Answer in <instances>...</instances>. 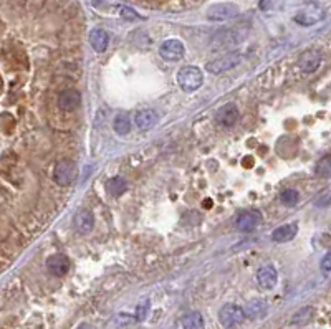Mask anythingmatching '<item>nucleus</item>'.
Masks as SVG:
<instances>
[{"instance_id": "6ab92c4d", "label": "nucleus", "mask_w": 331, "mask_h": 329, "mask_svg": "<svg viewBox=\"0 0 331 329\" xmlns=\"http://www.w3.org/2000/svg\"><path fill=\"white\" fill-rule=\"evenodd\" d=\"M156 121H157V114L152 110H141V111H137V114L134 117L136 126L139 127L141 131L149 129V127H152L156 124Z\"/></svg>"}, {"instance_id": "c85d7f7f", "label": "nucleus", "mask_w": 331, "mask_h": 329, "mask_svg": "<svg viewBox=\"0 0 331 329\" xmlns=\"http://www.w3.org/2000/svg\"><path fill=\"white\" fill-rule=\"evenodd\" d=\"M271 7V0H262L260 2V8H264V10H266V8Z\"/></svg>"}, {"instance_id": "423d86ee", "label": "nucleus", "mask_w": 331, "mask_h": 329, "mask_svg": "<svg viewBox=\"0 0 331 329\" xmlns=\"http://www.w3.org/2000/svg\"><path fill=\"white\" fill-rule=\"evenodd\" d=\"M239 7L235 3H215L207 10V18L212 22H225L239 15Z\"/></svg>"}, {"instance_id": "cd10ccee", "label": "nucleus", "mask_w": 331, "mask_h": 329, "mask_svg": "<svg viewBox=\"0 0 331 329\" xmlns=\"http://www.w3.org/2000/svg\"><path fill=\"white\" fill-rule=\"evenodd\" d=\"M120 15L123 18H128V20H134V18H139L137 12H134L130 7H120Z\"/></svg>"}, {"instance_id": "20e7f679", "label": "nucleus", "mask_w": 331, "mask_h": 329, "mask_svg": "<svg viewBox=\"0 0 331 329\" xmlns=\"http://www.w3.org/2000/svg\"><path fill=\"white\" fill-rule=\"evenodd\" d=\"M76 175H78V167L73 161L62 159L57 162L55 170H53V180H55V184L62 185V187H66V185L75 182Z\"/></svg>"}, {"instance_id": "39448f33", "label": "nucleus", "mask_w": 331, "mask_h": 329, "mask_svg": "<svg viewBox=\"0 0 331 329\" xmlns=\"http://www.w3.org/2000/svg\"><path fill=\"white\" fill-rule=\"evenodd\" d=\"M219 321L225 329H235L245 321L244 308L237 306V304H225L219 311Z\"/></svg>"}, {"instance_id": "4be33fe9", "label": "nucleus", "mask_w": 331, "mask_h": 329, "mask_svg": "<svg viewBox=\"0 0 331 329\" xmlns=\"http://www.w3.org/2000/svg\"><path fill=\"white\" fill-rule=\"evenodd\" d=\"M311 318H313V308L303 306L291 316V324H295V326H305L306 323L311 321Z\"/></svg>"}, {"instance_id": "2eb2a0df", "label": "nucleus", "mask_w": 331, "mask_h": 329, "mask_svg": "<svg viewBox=\"0 0 331 329\" xmlns=\"http://www.w3.org/2000/svg\"><path fill=\"white\" fill-rule=\"evenodd\" d=\"M321 15H323L321 8H318V7H308V8H303L301 12L296 13L295 22L300 23V25L310 27V25H315L316 22H320Z\"/></svg>"}, {"instance_id": "6e6552de", "label": "nucleus", "mask_w": 331, "mask_h": 329, "mask_svg": "<svg viewBox=\"0 0 331 329\" xmlns=\"http://www.w3.org/2000/svg\"><path fill=\"white\" fill-rule=\"evenodd\" d=\"M81 105V93L78 90H73V88H68V90H63L60 95H58V106H60L62 111H75Z\"/></svg>"}, {"instance_id": "f257e3e1", "label": "nucleus", "mask_w": 331, "mask_h": 329, "mask_svg": "<svg viewBox=\"0 0 331 329\" xmlns=\"http://www.w3.org/2000/svg\"><path fill=\"white\" fill-rule=\"evenodd\" d=\"M247 35H249V27L247 25L225 28V30L217 32L215 35L212 37V48H214V50H229V48H235L245 40Z\"/></svg>"}, {"instance_id": "f8f14e48", "label": "nucleus", "mask_w": 331, "mask_h": 329, "mask_svg": "<svg viewBox=\"0 0 331 329\" xmlns=\"http://www.w3.org/2000/svg\"><path fill=\"white\" fill-rule=\"evenodd\" d=\"M237 119H239V110H237L234 103H229V105L222 106L215 114V122L222 127L234 126Z\"/></svg>"}, {"instance_id": "9d476101", "label": "nucleus", "mask_w": 331, "mask_h": 329, "mask_svg": "<svg viewBox=\"0 0 331 329\" xmlns=\"http://www.w3.org/2000/svg\"><path fill=\"white\" fill-rule=\"evenodd\" d=\"M262 222V214L260 210H244L235 220L237 228L242 232H250V230L257 228V225Z\"/></svg>"}, {"instance_id": "7ed1b4c3", "label": "nucleus", "mask_w": 331, "mask_h": 329, "mask_svg": "<svg viewBox=\"0 0 331 329\" xmlns=\"http://www.w3.org/2000/svg\"><path fill=\"white\" fill-rule=\"evenodd\" d=\"M244 61V55L239 52L225 53L224 56H219L217 60H212L205 65V70L212 73V75H222L225 71L234 70L235 66H239Z\"/></svg>"}, {"instance_id": "0eeeda50", "label": "nucleus", "mask_w": 331, "mask_h": 329, "mask_svg": "<svg viewBox=\"0 0 331 329\" xmlns=\"http://www.w3.org/2000/svg\"><path fill=\"white\" fill-rule=\"evenodd\" d=\"M321 60H323V55H321L320 50H306L298 56V66L303 73H313L320 68Z\"/></svg>"}, {"instance_id": "dca6fc26", "label": "nucleus", "mask_w": 331, "mask_h": 329, "mask_svg": "<svg viewBox=\"0 0 331 329\" xmlns=\"http://www.w3.org/2000/svg\"><path fill=\"white\" fill-rule=\"evenodd\" d=\"M296 233H298V225L296 223H286V225H281V227L273 230V233H271V240L276 242V243H285V242L293 240L296 237Z\"/></svg>"}, {"instance_id": "bb28decb", "label": "nucleus", "mask_w": 331, "mask_h": 329, "mask_svg": "<svg viewBox=\"0 0 331 329\" xmlns=\"http://www.w3.org/2000/svg\"><path fill=\"white\" fill-rule=\"evenodd\" d=\"M320 268H321V272H323L325 276H330V274H331V253L330 252H326L323 260H321Z\"/></svg>"}, {"instance_id": "b1692460", "label": "nucleus", "mask_w": 331, "mask_h": 329, "mask_svg": "<svg viewBox=\"0 0 331 329\" xmlns=\"http://www.w3.org/2000/svg\"><path fill=\"white\" fill-rule=\"evenodd\" d=\"M330 174H331V157L330 154H326L321 157L318 164H316V175H320V177L323 179H328Z\"/></svg>"}, {"instance_id": "f3484780", "label": "nucleus", "mask_w": 331, "mask_h": 329, "mask_svg": "<svg viewBox=\"0 0 331 329\" xmlns=\"http://www.w3.org/2000/svg\"><path fill=\"white\" fill-rule=\"evenodd\" d=\"M266 311H268V306H266L264 299H252L244 308L245 318L249 319H262L266 314Z\"/></svg>"}, {"instance_id": "4468645a", "label": "nucleus", "mask_w": 331, "mask_h": 329, "mask_svg": "<svg viewBox=\"0 0 331 329\" xmlns=\"http://www.w3.org/2000/svg\"><path fill=\"white\" fill-rule=\"evenodd\" d=\"M276 279H278V274H276L275 267H271V265H264L257 272V281L264 289H273Z\"/></svg>"}, {"instance_id": "1a4fd4ad", "label": "nucleus", "mask_w": 331, "mask_h": 329, "mask_svg": "<svg viewBox=\"0 0 331 329\" xmlns=\"http://www.w3.org/2000/svg\"><path fill=\"white\" fill-rule=\"evenodd\" d=\"M159 55L164 58L166 61H177L184 55V43L177 40V38L166 40L159 48Z\"/></svg>"}, {"instance_id": "ddd939ff", "label": "nucleus", "mask_w": 331, "mask_h": 329, "mask_svg": "<svg viewBox=\"0 0 331 329\" xmlns=\"http://www.w3.org/2000/svg\"><path fill=\"white\" fill-rule=\"evenodd\" d=\"M47 268L48 272L55 274V276H65L68 270H70V260L63 253L52 255V257L47 260Z\"/></svg>"}, {"instance_id": "5701e85b", "label": "nucleus", "mask_w": 331, "mask_h": 329, "mask_svg": "<svg viewBox=\"0 0 331 329\" xmlns=\"http://www.w3.org/2000/svg\"><path fill=\"white\" fill-rule=\"evenodd\" d=\"M128 189V182L123 177H113L110 182L106 184V190L113 197H120L121 194H125Z\"/></svg>"}, {"instance_id": "a878e982", "label": "nucleus", "mask_w": 331, "mask_h": 329, "mask_svg": "<svg viewBox=\"0 0 331 329\" xmlns=\"http://www.w3.org/2000/svg\"><path fill=\"white\" fill-rule=\"evenodd\" d=\"M280 200L283 202L285 205H288V207H291V205H295L296 202H298V192L293 189H286L281 192L280 195Z\"/></svg>"}, {"instance_id": "a211bd4d", "label": "nucleus", "mask_w": 331, "mask_h": 329, "mask_svg": "<svg viewBox=\"0 0 331 329\" xmlns=\"http://www.w3.org/2000/svg\"><path fill=\"white\" fill-rule=\"evenodd\" d=\"M108 43H110V35L101 30V28H95L90 33V45L93 47V50L98 53H103L108 48Z\"/></svg>"}, {"instance_id": "9b49d317", "label": "nucleus", "mask_w": 331, "mask_h": 329, "mask_svg": "<svg viewBox=\"0 0 331 329\" xmlns=\"http://www.w3.org/2000/svg\"><path fill=\"white\" fill-rule=\"evenodd\" d=\"M73 225L81 235L91 233L93 227H95V215H93L88 209H80L73 217Z\"/></svg>"}, {"instance_id": "f03ea898", "label": "nucleus", "mask_w": 331, "mask_h": 329, "mask_svg": "<svg viewBox=\"0 0 331 329\" xmlns=\"http://www.w3.org/2000/svg\"><path fill=\"white\" fill-rule=\"evenodd\" d=\"M177 83L186 93H194L204 83V73L197 66H184L177 73Z\"/></svg>"}, {"instance_id": "393cba45", "label": "nucleus", "mask_w": 331, "mask_h": 329, "mask_svg": "<svg viewBox=\"0 0 331 329\" xmlns=\"http://www.w3.org/2000/svg\"><path fill=\"white\" fill-rule=\"evenodd\" d=\"M149 309H151V301L149 299H142L136 308V319L137 321H144V319L149 316Z\"/></svg>"}, {"instance_id": "aec40b11", "label": "nucleus", "mask_w": 331, "mask_h": 329, "mask_svg": "<svg viewBox=\"0 0 331 329\" xmlns=\"http://www.w3.org/2000/svg\"><path fill=\"white\" fill-rule=\"evenodd\" d=\"M181 326L182 329H205V323L200 313H189L182 316Z\"/></svg>"}, {"instance_id": "412c9836", "label": "nucleus", "mask_w": 331, "mask_h": 329, "mask_svg": "<svg viewBox=\"0 0 331 329\" xmlns=\"http://www.w3.org/2000/svg\"><path fill=\"white\" fill-rule=\"evenodd\" d=\"M113 127H115V132L118 136H126L130 134L131 131V121H130V116L125 114V112H121V114H118L115 117V121H113Z\"/></svg>"}]
</instances>
